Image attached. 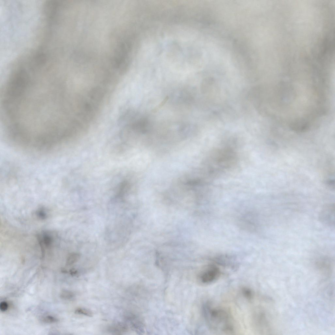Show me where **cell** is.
Listing matches in <instances>:
<instances>
[{
	"label": "cell",
	"instance_id": "obj_6",
	"mask_svg": "<svg viewBox=\"0 0 335 335\" xmlns=\"http://www.w3.org/2000/svg\"><path fill=\"white\" fill-rule=\"evenodd\" d=\"M242 295L247 300H250L252 299L254 294L250 288L246 287L242 288L241 290Z\"/></svg>",
	"mask_w": 335,
	"mask_h": 335
},
{
	"label": "cell",
	"instance_id": "obj_1",
	"mask_svg": "<svg viewBox=\"0 0 335 335\" xmlns=\"http://www.w3.org/2000/svg\"><path fill=\"white\" fill-rule=\"evenodd\" d=\"M68 80L65 68L45 66L26 71L16 90L20 112L26 122L39 130L56 132L69 123Z\"/></svg>",
	"mask_w": 335,
	"mask_h": 335
},
{
	"label": "cell",
	"instance_id": "obj_4",
	"mask_svg": "<svg viewBox=\"0 0 335 335\" xmlns=\"http://www.w3.org/2000/svg\"><path fill=\"white\" fill-rule=\"evenodd\" d=\"M334 206L330 205L325 207L321 211L320 218L323 224L330 227L334 226Z\"/></svg>",
	"mask_w": 335,
	"mask_h": 335
},
{
	"label": "cell",
	"instance_id": "obj_11",
	"mask_svg": "<svg viewBox=\"0 0 335 335\" xmlns=\"http://www.w3.org/2000/svg\"><path fill=\"white\" fill-rule=\"evenodd\" d=\"M8 307V305L6 302H3L0 304V309L2 312L6 311Z\"/></svg>",
	"mask_w": 335,
	"mask_h": 335
},
{
	"label": "cell",
	"instance_id": "obj_9",
	"mask_svg": "<svg viewBox=\"0 0 335 335\" xmlns=\"http://www.w3.org/2000/svg\"><path fill=\"white\" fill-rule=\"evenodd\" d=\"M42 321L45 323H53L58 322L59 320L52 316L48 315L44 317Z\"/></svg>",
	"mask_w": 335,
	"mask_h": 335
},
{
	"label": "cell",
	"instance_id": "obj_2",
	"mask_svg": "<svg viewBox=\"0 0 335 335\" xmlns=\"http://www.w3.org/2000/svg\"><path fill=\"white\" fill-rule=\"evenodd\" d=\"M202 312L206 324L211 330L226 334L234 332L233 319L226 309L208 301L203 304Z\"/></svg>",
	"mask_w": 335,
	"mask_h": 335
},
{
	"label": "cell",
	"instance_id": "obj_8",
	"mask_svg": "<svg viewBox=\"0 0 335 335\" xmlns=\"http://www.w3.org/2000/svg\"><path fill=\"white\" fill-rule=\"evenodd\" d=\"M76 314L83 315L89 317L93 316V314L90 310L84 308H79L75 311Z\"/></svg>",
	"mask_w": 335,
	"mask_h": 335
},
{
	"label": "cell",
	"instance_id": "obj_10",
	"mask_svg": "<svg viewBox=\"0 0 335 335\" xmlns=\"http://www.w3.org/2000/svg\"><path fill=\"white\" fill-rule=\"evenodd\" d=\"M168 99L169 97L168 96H167L163 100V101L159 105L155 107L153 110L152 111V112L153 113H155L158 111L160 108H161L163 106H164V105H165V104L166 103L168 100Z\"/></svg>",
	"mask_w": 335,
	"mask_h": 335
},
{
	"label": "cell",
	"instance_id": "obj_5",
	"mask_svg": "<svg viewBox=\"0 0 335 335\" xmlns=\"http://www.w3.org/2000/svg\"><path fill=\"white\" fill-rule=\"evenodd\" d=\"M128 329V326L125 323L118 322L111 326L109 331L114 334H120L126 332Z\"/></svg>",
	"mask_w": 335,
	"mask_h": 335
},
{
	"label": "cell",
	"instance_id": "obj_12",
	"mask_svg": "<svg viewBox=\"0 0 335 335\" xmlns=\"http://www.w3.org/2000/svg\"><path fill=\"white\" fill-rule=\"evenodd\" d=\"M70 274L72 276H76L77 274V271L76 269H72L70 271Z\"/></svg>",
	"mask_w": 335,
	"mask_h": 335
},
{
	"label": "cell",
	"instance_id": "obj_7",
	"mask_svg": "<svg viewBox=\"0 0 335 335\" xmlns=\"http://www.w3.org/2000/svg\"><path fill=\"white\" fill-rule=\"evenodd\" d=\"M60 296L61 299L65 300L72 299L75 296L74 294L72 292L66 290L62 291Z\"/></svg>",
	"mask_w": 335,
	"mask_h": 335
},
{
	"label": "cell",
	"instance_id": "obj_3",
	"mask_svg": "<svg viewBox=\"0 0 335 335\" xmlns=\"http://www.w3.org/2000/svg\"><path fill=\"white\" fill-rule=\"evenodd\" d=\"M221 275V271L214 265L208 266L198 276L200 282L204 285H210L217 280Z\"/></svg>",
	"mask_w": 335,
	"mask_h": 335
}]
</instances>
